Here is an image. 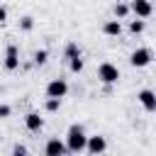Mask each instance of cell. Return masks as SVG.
Wrapping results in <instances>:
<instances>
[{"mask_svg": "<svg viewBox=\"0 0 156 156\" xmlns=\"http://www.w3.org/2000/svg\"><path fill=\"white\" fill-rule=\"evenodd\" d=\"M46 58H49V51H46V49H39V51L34 54V63H37V66L46 63Z\"/></svg>", "mask_w": 156, "mask_h": 156, "instance_id": "e0dca14e", "label": "cell"}, {"mask_svg": "<svg viewBox=\"0 0 156 156\" xmlns=\"http://www.w3.org/2000/svg\"><path fill=\"white\" fill-rule=\"evenodd\" d=\"M12 151L20 156V154H27V146H22V144H15V149H12Z\"/></svg>", "mask_w": 156, "mask_h": 156, "instance_id": "ffe728a7", "label": "cell"}, {"mask_svg": "<svg viewBox=\"0 0 156 156\" xmlns=\"http://www.w3.org/2000/svg\"><path fill=\"white\" fill-rule=\"evenodd\" d=\"M129 10H132L139 20H146V17H151V12H154V7H151V2H149V0H134Z\"/></svg>", "mask_w": 156, "mask_h": 156, "instance_id": "5b68a950", "label": "cell"}, {"mask_svg": "<svg viewBox=\"0 0 156 156\" xmlns=\"http://www.w3.org/2000/svg\"><path fill=\"white\" fill-rule=\"evenodd\" d=\"M85 149L93 154V156H98V154H102L105 149H107V141H105V136H88V141H85Z\"/></svg>", "mask_w": 156, "mask_h": 156, "instance_id": "8992f818", "label": "cell"}, {"mask_svg": "<svg viewBox=\"0 0 156 156\" xmlns=\"http://www.w3.org/2000/svg\"><path fill=\"white\" fill-rule=\"evenodd\" d=\"M17 66H20V51H17L15 44H10L7 51H5V68L7 71H15Z\"/></svg>", "mask_w": 156, "mask_h": 156, "instance_id": "ba28073f", "label": "cell"}, {"mask_svg": "<svg viewBox=\"0 0 156 156\" xmlns=\"http://www.w3.org/2000/svg\"><path fill=\"white\" fill-rule=\"evenodd\" d=\"M24 124H27V129H29V132H39V129L44 127V119H41L37 112H29V115L24 117Z\"/></svg>", "mask_w": 156, "mask_h": 156, "instance_id": "30bf717a", "label": "cell"}, {"mask_svg": "<svg viewBox=\"0 0 156 156\" xmlns=\"http://www.w3.org/2000/svg\"><path fill=\"white\" fill-rule=\"evenodd\" d=\"M10 105H0V117H10Z\"/></svg>", "mask_w": 156, "mask_h": 156, "instance_id": "d6986e66", "label": "cell"}, {"mask_svg": "<svg viewBox=\"0 0 156 156\" xmlns=\"http://www.w3.org/2000/svg\"><path fill=\"white\" fill-rule=\"evenodd\" d=\"M136 98H139V102H141V107L146 112H154L156 110V95H154V90H141Z\"/></svg>", "mask_w": 156, "mask_h": 156, "instance_id": "9c48e42d", "label": "cell"}, {"mask_svg": "<svg viewBox=\"0 0 156 156\" xmlns=\"http://www.w3.org/2000/svg\"><path fill=\"white\" fill-rule=\"evenodd\" d=\"M129 63H132L134 68H144V66H149V63H151V49L141 46V49L132 51V56H129Z\"/></svg>", "mask_w": 156, "mask_h": 156, "instance_id": "3957f363", "label": "cell"}, {"mask_svg": "<svg viewBox=\"0 0 156 156\" xmlns=\"http://www.w3.org/2000/svg\"><path fill=\"white\" fill-rule=\"evenodd\" d=\"M127 12H129V5H124V2H117L115 5V17H127Z\"/></svg>", "mask_w": 156, "mask_h": 156, "instance_id": "9a60e30c", "label": "cell"}, {"mask_svg": "<svg viewBox=\"0 0 156 156\" xmlns=\"http://www.w3.org/2000/svg\"><path fill=\"white\" fill-rule=\"evenodd\" d=\"M5 20H7V10H5V7H0V24H2Z\"/></svg>", "mask_w": 156, "mask_h": 156, "instance_id": "44dd1931", "label": "cell"}, {"mask_svg": "<svg viewBox=\"0 0 156 156\" xmlns=\"http://www.w3.org/2000/svg\"><path fill=\"white\" fill-rule=\"evenodd\" d=\"M98 78H100L105 85H112V83L119 80V68H117L115 63H100V68H98Z\"/></svg>", "mask_w": 156, "mask_h": 156, "instance_id": "7a4b0ae2", "label": "cell"}, {"mask_svg": "<svg viewBox=\"0 0 156 156\" xmlns=\"http://www.w3.org/2000/svg\"><path fill=\"white\" fill-rule=\"evenodd\" d=\"M85 141H88V136H85V132H83L80 124L68 127V134H66V149H68V154L83 151V149H85Z\"/></svg>", "mask_w": 156, "mask_h": 156, "instance_id": "6da1fadb", "label": "cell"}, {"mask_svg": "<svg viewBox=\"0 0 156 156\" xmlns=\"http://www.w3.org/2000/svg\"><path fill=\"white\" fill-rule=\"evenodd\" d=\"M44 154H46V156H63V154H68V149H66L63 141H58V139H49L46 146H44Z\"/></svg>", "mask_w": 156, "mask_h": 156, "instance_id": "52a82bcc", "label": "cell"}, {"mask_svg": "<svg viewBox=\"0 0 156 156\" xmlns=\"http://www.w3.org/2000/svg\"><path fill=\"white\" fill-rule=\"evenodd\" d=\"M129 32H132V34L144 32V20H139V17H136V20H132V22H129Z\"/></svg>", "mask_w": 156, "mask_h": 156, "instance_id": "7c38bea8", "label": "cell"}, {"mask_svg": "<svg viewBox=\"0 0 156 156\" xmlns=\"http://www.w3.org/2000/svg\"><path fill=\"white\" fill-rule=\"evenodd\" d=\"M66 93H68V83L63 78H54L46 85V98H66Z\"/></svg>", "mask_w": 156, "mask_h": 156, "instance_id": "277c9868", "label": "cell"}, {"mask_svg": "<svg viewBox=\"0 0 156 156\" xmlns=\"http://www.w3.org/2000/svg\"><path fill=\"white\" fill-rule=\"evenodd\" d=\"M73 56H80V49H78V44H66V58H73Z\"/></svg>", "mask_w": 156, "mask_h": 156, "instance_id": "2e32d148", "label": "cell"}, {"mask_svg": "<svg viewBox=\"0 0 156 156\" xmlns=\"http://www.w3.org/2000/svg\"><path fill=\"white\" fill-rule=\"evenodd\" d=\"M20 27H22L24 32H29V29L34 27V20H32V17H22V22H20Z\"/></svg>", "mask_w": 156, "mask_h": 156, "instance_id": "ac0fdd59", "label": "cell"}, {"mask_svg": "<svg viewBox=\"0 0 156 156\" xmlns=\"http://www.w3.org/2000/svg\"><path fill=\"white\" fill-rule=\"evenodd\" d=\"M102 32H105L107 37H119V34H122V24H119V20H110V22H105V24H102Z\"/></svg>", "mask_w": 156, "mask_h": 156, "instance_id": "8fae6325", "label": "cell"}, {"mask_svg": "<svg viewBox=\"0 0 156 156\" xmlns=\"http://www.w3.org/2000/svg\"><path fill=\"white\" fill-rule=\"evenodd\" d=\"M44 107H46V112H56V110L61 107V98H49Z\"/></svg>", "mask_w": 156, "mask_h": 156, "instance_id": "5bb4252c", "label": "cell"}, {"mask_svg": "<svg viewBox=\"0 0 156 156\" xmlns=\"http://www.w3.org/2000/svg\"><path fill=\"white\" fill-rule=\"evenodd\" d=\"M68 63H71V71H73V73H80V71H83V58H80V56L68 58Z\"/></svg>", "mask_w": 156, "mask_h": 156, "instance_id": "4fadbf2b", "label": "cell"}]
</instances>
